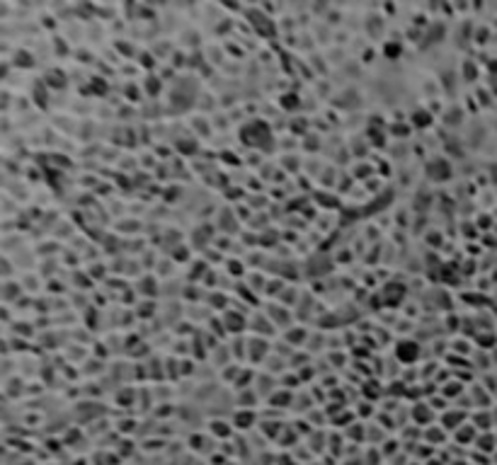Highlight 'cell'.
Masks as SVG:
<instances>
[{
    "label": "cell",
    "instance_id": "7a4b0ae2",
    "mask_svg": "<svg viewBox=\"0 0 497 465\" xmlns=\"http://www.w3.org/2000/svg\"><path fill=\"white\" fill-rule=\"evenodd\" d=\"M8 73H10V66H8L5 61H0V80H3V78H8Z\"/></svg>",
    "mask_w": 497,
    "mask_h": 465
},
{
    "label": "cell",
    "instance_id": "6da1fadb",
    "mask_svg": "<svg viewBox=\"0 0 497 465\" xmlns=\"http://www.w3.org/2000/svg\"><path fill=\"white\" fill-rule=\"evenodd\" d=\"M13 63L17 68H32L34 66V56L29 54V51H25V49H20V51H15Z\"/></svg>",
    "mask_w": 497,
    "mask_h": 465
}]
</instances>
